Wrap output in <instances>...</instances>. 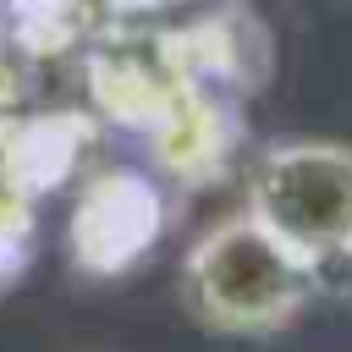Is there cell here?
Masks as SVG:
<instances>
[{
    "instance_id": "cell-2",
    "label": "cell",
    "mask_w": 352,
    "mask_h": 352,
    "mask_svg": "<svg viewBox=\"0 0 352 352\" xmlns=\"http://www.w3.org/2000/svg\"><path fill=\"white\" fill-rule=\"evenodd\" d=\"M242 209L308 270L352 258V143L280 138L248 165Z\"/></svg>"
},
{
    "instance_id": "cell-1",
    "label": "cell",
    "mask_w": 352,
    "mask_h": 352,
    "mask_svg": "<svg viewBox=\"0 0 352 352\" xmlns=\"http://www.w3.org/2000/svg\"><path fill=\"white\" fill-rule=\"evenodd\" d=\"M176 292L209 336H275L302 319L319 292V270L280 248L248 209H231L187 242Z\"/></svg>"
}]
</instances>
